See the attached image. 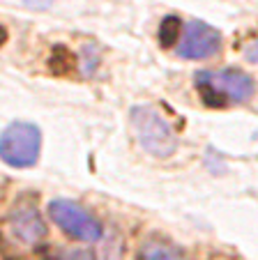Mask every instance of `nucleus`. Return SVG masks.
<instances>
[{"mask_svg": "<svg viewBox=\"0 0 258 260\" xmlns=\"http://www.w3.org/2000/svg\"><path fill=\"white\" fill-rule=\"evenodd\" d=\"M196 90L208 106L244 104L253 97V79L240 69H205L194 76Z\"/></svg>", "mask_w": 258, "mask_h": 260, "instance_id": "obj_1", "label": "nucleus"}, {"mask_svg": "<svg viewBox=\"0 0 258 260\" xmlns=\"http://www.w3.org/2000/svg\"><path fill=\"white\" fill-rule=\"evenodd\" d=\"M129 120H132V129L136 134V141L141 143V147L152 157H170L178 147L176 132L170 129V124L166 122V118L157 111L155 106H134L129 111Z\"/></svg>", "mask_w": 258, "mask_h": 260, "instance_id": "obj_2", "label": "nucleus"}, {"mask_svg": "<svg viewBox=\"0 0 258 260\" xmlns=\"http://www.w3.org/2000/svg\"><path fill=\"white\" fill-rule=\"evenodd\" d=\"M42 150V132L33 122H12L0 134V159L12 168H30Z\"/></svg>", "mask_w": 258, "mask_h": 260, "instance_id": "obj_3", "label": "nucleus"}, {"mask_svg": "<svg viewBox=\"0 0 258 260\" xmlns=\"http://www.w3.org/2000/svg\"><path fill=\"white\" fill-rule=\"evenodd\" d=\"M49 214L67 235L81 242H99L104 235L102 223L85 207H81L74 201H65V198L53 201L49 205Z\"/></svg>", "mask_w": 258, "mask_h": 260, "instance_id": "obj_4", "label": "nucleus"}, {"mask_svg": "<svg viewBox=\"0 0 258 260\" xmlns=\"http://www.w3.org/2000/svg\"><path fill=\"white\" fill-rule=\"evenodd\" d=\"M221 49V32L203 21H189L182 28L180 42L176 46V53L185 60L210 58Z\"/></svg>", "mask_w": 258, "mask_h": 260, "instance_id": "obj_5", "label": "nucleus"}, {"mask_svg": "<svg viewBox=\"0 0 258 260\" xmlns=\"http://www.w3.org/2000/svg\"><path fill=\"white\" fill-rule=\"evenodd\" d=\"M10 231L16 240L28 246L39 244L46 235V226H44V221H42V216H39V212L35 210L33 203H25V201L16 203L14 210H12Z\"/></svg>", "mask_w": 258, "mask_h": 260, "instance_id": "obj_6", "label": "nucleus"}, {"mask_svg": "<svg viewBox=\"0 0 258 260\" xmlns=\"http://www.w3.org/2000/svg\"><path fill=\"white\" fill-rule=\"evenodd\" d=\"M143 255H146V260H187L180 251L173 249L170 244H164V242H148Z\"/></svg>", "mask_w": 258, "mask_h": 260, "instance_id": "obj_7", "label": "nucleus"}, {"mask_svg": "<svg viewBox=\"0 0 258 260\" xmlns=\"http://www.w3.org/2000/svg\"><path fill=\"white\" fill-rule=\"evenodd\" d=\"M182 28H185V23H182L178 16H166L159 25V42L164 46L178 44V42H180V35H182Z\"/></svg>", "mask_w": 258, "mask_h": 260, "instance_id": "obj_8", "label": "nucleus"}, {"mask_svg": "<svg viewBox=\"0 0 258 260\" xmlns=\"http://www.w3.org/2000/svg\"><path fill=\"white\" fill-rule=\"evenodd\" d=\"M60 260H95V258L88 253V251L76 249V251H65L63 258H60Z\"/></svg>", "mask_w": 258, "mask_h": 260, "instance_id": "obj_9", "label": "nucleus"}, {"mask_svg": "<svg viewBox=\"0 0 258 260\" xmlns=\"http://www.w3.org/2000/svg\"><path fill=\"white\" fill-rule=\"evenodd\" d=\"M244 58H247L251 64H258V40L251 42V44L244 49Z\"/></svg>", "mask_w": 258, "mask_h": 260, "instance_id": "obj_10", "label": "nucleus"}, {"mask_svg": "<svg viewBox=\"0 0 258 260\" xmlns=\"http://www.w3.org/2000/svg\"><path fill=\"white\" fill-rule=\"evenodd\" d=\"M28 7H35V10H46V7L53 3V0H23Z\"/></svg>", "mask_w": 258, "mask_h": 260, "instance_id": "obj_11", "label": "nucleus"}, {"mask_svg": "<svg viewBox=\"0 0 258 260\" xmlns=\"http://www.w3.org/2000/svg\"><path fill=\"white\" fill-rule=\"evenodd\" d=\"M5 42H7V30L3 28V25H0V46L5 44Z\"/></svg>", "mask_w": 258, "mask_h": 260, "instance_id": "obj_12", "label": "nucleus"}]
</instances>
